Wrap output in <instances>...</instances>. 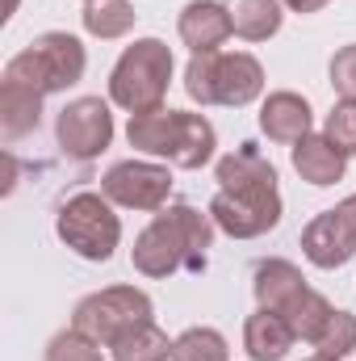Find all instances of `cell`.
Segmentation results:
<instances>
[{"label": "cell", "instance_id": "obj_11", "mask_svg": "<svg viewBox=\"0 0 356 361\" xmlns=\"http://www.w3.org/2000/svg\"><path fill=\"white\" fill-rule=\"evenodd\" d=\"M177 34L193 55H210V51H218L235 30H231V13H227L222 0H189L177 17Z\"/></svg>", "mask_w": 356, "mask_h": 361}, {"label": "cell", "instance_id": "obj_26", "mask_svg": "<svg viewBox=\"0 0 356 361\" xmlns=\"http://www.w3.org/2000/svg\"><path fill=\"white\" fill-rule=\"evenodd\" d=\"M101 349H105V345H96L92 336L80 332V328H63V332L51 336V345H46V361H105Z\"/></svg>", "mask_w": 356, "mask_h": 361}, {"label": "cell", "instance_id": "obj_24", "mask_svg": "<svg viewBox=\"0 0 356 361\" xmlns=\"http://www.w3.org/2000/svg\"><path fill=\"white\" fill-rule=\"evenodd\" d=\"M172 361H231V349L218 328H184L172 341Z\"/></svg>", "mask_w": 356, "mask_h": 361}, {"label": "cell", "instance_id": "obj_29", "mask_svg": "<svg viewBox=\"0 0 356 361\" xmlns=\"http://www.w3.org/2000/svg\"><path fill=\"white\" fill-rule=\"evenodd\" d=\"M331 89L340 92V101H356V42L331 55Z\"/></svg>", "mask_w": 356, "mask_h": 361}, {"label": "cell", "instance_id": "obj_23", "mask_svg": "<svg viewBox=\"0 0 356 361\" xmlns=\"http://www.w3.org/2000/svg\"><path fill=\"white\" fill-rule=\"evenodd\" d=\"M113 349V361H172V341L168 332L151 319V324H139L134 332H126Z\"/></svg>", "mask_w": 356, "mask_h": 361}, {"label": "cell", "instance_id": "obj_7", "mask_svg": "<svg viewBox=\"0 0 356 361\" xmlns=\"http://www.w3.org/2000/svg\"><path fill=\"white\" fill-rule=\"evenodd\" d=\"M101 193L122 206V210H147L160 214L172 197V173L155 160H117L105 177H101Z\"/></svg>", "mask_w": 356, "mask_h": 361}, {"label": "cell", "instance_id": "obj_30", "mask_svg": "<svg viewBox=\"0 0 356 361\" xmlns=\"http://www.w3.org/2000/svg\"><path fill=\"white\" fill-rule=\"evenodd\" d=\"M281 4H285L289 13H302V17H306V13H323L331 0H281Z\"/></svg>", "mask_w": 356, "mask_h": 361}, {"label": "cell", "instance_id": "obj_18", "mask_svg": "<svg viewBox=\"0 0 356 361\" xmlns=\"http://www.w3.org/2000/svg\"><path fill=\"white\" fill-rule=\"evenodd\" d=\"M227 4V13H231V30H235V38H243V42H268L276 30H281V21H285V4L281 0H222Z\"/></svg>", "mask_w": 356, "mask_h": 361}, {"label": "cell", "instance_id": "obj_20", "mask_svg": "<svg viewBox=\"0 0 356 361\" xmlns=\"http://www.w3.org/2000/svg\"><path fill=\"white\" fill-rule=\"evenodd\" d=\"M214 177H218V189H260V185H276V169L252 143H243V147H235L231 156L218 160Z\"/></svg>", "mask_w": 356, "mask_h": 361}, {"label": "cell", "instance_id": "obj_10", "mask_svg": "<svg viewBox=\"0 0 356 361\" xmlns=\"http://www.w3.org/2000/svg\"><path fill=\"white\" fill-rule=\"evenodd\" d=\"M265 92V68L256 55L248 51H218V68H214V105H231L243 109Z\"/></svg>", "mask_w": 356, "mask_h": 361}, {"label": "cell", "instance_id": "obj_27", "mask_svg": "<svg viewBox=\"0 0 356 361\" xmlns=\"http://www.w3.org/2000/svg\"><path fill=\"white\" fill-rule=\"evenodd\" d=\"M214 68H218V51L189 59V68H184V92H189V101L214 105Z\"/></svg>", "mask_w": 356, "mask_h": 361}, {"label": "cell", "instance_id": "obj_22", "mask_svg": "<svg viewBox=\"0 0 356 361\" xmlns=\"http://www.w3.org/2000/svg\"><path fill=\"white\" fill-rule=\"evenodd\" d=\"M80 21H84V30H89L92 38H101V42L126 38L134 30V4L130 0H92V4H84Z\"/></svg>", "mask_w": 356, "mask_h": 361}, {"label": "cell", "instance_id": "obj_21", "mask_svg": "<svg viewBox=\"0 0 356 361\" xmlns=\"http://www.w3.org/2000/svg\"><path fill=\"white\" fill-rule=\"evenodd\" d=\"M331 311H336V307H331L319 290H310V286H306L298 298H289V302L281 307L285 324H289V328H293V336H298V341H306V345L323 332V324L331 319Z\"/></svg>", "mask_w": 356, "mask_h": 361}, {"label": "cell", "instance_id": "obj_31", "mask_svg": "<svg viewBox=\"0 0 356 361\" xmlns=\"http://www.w3.org/2000/svg\"><path fill=\"white\" fill-rule=\"evenodd\" d=\"M336 210H340V219H344V223L352 227V235H356V193H352V197H344V202H340Z\"/></svg>", "mask_w": 356, "mask_h": 361}, {"label": "cell", "instance_id": "obj_13", "mask_svg": "<svg viewBox=\"0 0 356 361\" xmlns=\"http://www.w3.org/2000/svg\"><path fill=\"white\" fill-rule=\"evenodd\" d=\"M214 147H218V130L205 114H189L177 109V135H172V156L168 164L184 169V173H197L214 160Z\"/></svg>", "mask_w": 356, "mask_h": 361}, {"label": "cell", "instance_id": "obj_2", "mask_svg": "<svg viewBox=\"0 0 356 361\" xmlns=\"http://www.w3.org/2000/svg\"><path fill=\"white\" fill-rule=\"evenodd\" d=\"M172 47L160 42V38H134L113 72H109V101L126 114H147V109H160L168 85H172Z\"/></svg>", "mask_w": 356, "mask_h": 361}, {"label": "cell", "instance_id": "obj_14", "mask_svg": "<svg viewBox=\"0 0 356 361\" xmlns=\"http://www.w3.org/2000/svg\"><path fill=\"white\" fill-rule=\"evenodd\" d=\"M289 160H293V173H298V177L310 180V185H319V189L344 180V169H348V156H344L327 135H314V130L289 147Z\"/></svg>", "mask_w": 356, "mask_h": 361}, {"label": "cell", "instance_id": "obj_17", "mask_svg": "<svg viewBox=\"0 0 356 361\" xmlns=\"http://www.w3.org/2000/svg\"><path fill=\"white\" fill-rule=\"evenodd\" d=\"M42 122V92L25 89L17 80H4L0 85V130L4 139H25L30 130H38Z\"/></svg>", "mask_w": 356, "mask_h": 361}, {"label": "cell", "instance_id": "obj_12", "mask_svg": "<svg viewBox=\"0 0 356 361\" xmlns=\"http://www.w3.org/2000/svg\"><path fill=\"white\" fill-rule=\"evenodd\" d=\"M260 130H265L272 143H298L314 130V114H310V101L302 92H289V89H276L265 97L260 105Z\"/></svg>", "mask_w": 356, "mask_h": 361}, {"label": "cell", "instance_id": "obj_19", "mask_svg": "<svg viewBox=\"0 0 356 361\" xmlns=\"http://www.w3.org/2000/svg\"><path fill=\"white\" fill-rule=\"evenodd\" d=\"M172 135H177V109H147V114H130V126H126V139L134 152L143 156H160L168 160L172 156Z\"/></svg>", "mask_w": 356, "mask_h": 361}, {"label": "cell", "instance_id": "obj_25", "mask_svg": "<svg viewBox=\"0 0 356 361\" xmlns=\"http://www.w3.org/2000/svg\"><path fill=\"white\" fill-rule=\"evenodd\" d=\"M319 357L344 361L348 353H356V315L352 311H331V319L323 324V332L310 341Z\"/></svg>", "mask_w": 356, "mask_h": 361}, {"label": "cell", "instance_id": "obj_28", "mask_svg": "<svg viewBox=\"0 0 356 361\" xmlns=\"http://www.w3.org/2000/svg\"><path fill=\"white\" fill-rule=\"evenodd\" d=\"M323 135L344 152V156H356V101H336L327 122H323Z\"/></svg>", "mask_w": 356, "mask_h": 361}, {"label": "cell", "instance_id": "obj_32", "mask_svg": "<svg viewBox=\"0 0 356 361\" xmlns=\"http://www.w3.org/2000/svg\"><path fill=\"white\" fill-rule=\"evenodd\" d=\"M306 361H331V357H319V353H314V357H306Z\"/></svg>", "mask_w": 356, "mask_h": 361}, {"label": "cell", "instance_id": "obj_4", "mask_svg": "<svg viewBox=\"0 0 356 361\" xmlns=\"http://www.w3.org/2000/svg\"><path fill=\"white\" fill-rule=\"evenodd\" d=\"M55 235L84 261H113L117 244H122V219L113 214V202L105 193H72L59 214H55Z\"/></svg>", "mask_w": 356, "mask_h": 361}, {"label": "cell", "instance_id": "obj_8", "mask_svg": "<svg viewBox=\"0 0 356 361\" xmlns=\"http://www.w3.org/2000/svg\"><path fill=\"white\" fill-rule=\"evenodd\" d=\"M55 139H59L63 156H72V160H96L113 143L109 101H101V97H76V101H68L59 109V118H55Z\"/></svg>", "mask_w": 356, "mask_h": 361}, {"label": "cell", "instance_id": "obj_33", "mask_svg": "<svg viewBox=\"0 0 356 361\" xmlns=\"http://www.w3.org/2000/svg\"><path fill=\"white\" fill-rule=\"evenodd\" d=\"M84 4H92V0H84Z\"/></svg>", "mask_w": 356, "mask_h": 361}, {"label": "cell", "instance_id": "obj_3", "mask_svg": "<svg viewBox=\"0 0 356 361\" xmlns=\"http://www.w3.org/2000/svg\"><path fill=\"white\" fill-rule=\"evenodd\" d=\"M84 68H89L84 42L76 34L46 30V34H38L25 51H17L4 63V80H17L25 89L51 97V92H68L72 85H80L84 80Z\"/></svg>", "mask_w": 356, "mask_h": 361}, {"label": "cell", "instance_id": "obj_6", "mask_svg": "<svg viewBox=\"0 0 356 361\" xmlns=\"http://www.w3.org/2000/svg\"><path fill=\"white\" fill-rule=\"evenodd\" d=\"M281 189L260 185V189H218L210 202V219L222 235L231 240H256L268 235L281 223Z\"/></svg>", "mask_w": 356, "mask_h": 361}, {"label": "cell", "instance_id": "obj_1", "mask_svg": "<svg viewBox=\"0 0 356 361\" xmlns=\"http://www.w3.org/2000/svg\"><path fill=\"white\" fill-rule=\"evenodd\" d=\"M214 219L210 210L201 214L197 206H164L134 240L130 248V261L143 277H172L177 269L201 273L205 269V248L214 244Z\"/></svg>", "mask_w": 356, "mask_h": 361}, {"label": "cell", "instance_id": "obj_5", "mask_svg": "<svg viewBox=\"0 0 356 361\" xmlns=\"http://www.w3.org/2000/svg\"><path fill=\"white\" fill-rule=\"evenodd\" d=\"M155 302L147 290L139 286H105L89 298L76 302L72 311V328H80L84 336H92L96 345H117L126 332H134L139 324H151Z\"/></svg>", "mask_w": 356, "mask_h": 361}, {"label": "cell", "instance_id": "obj_9", "mask_svg": "<svg viewBox=\"0 0 356 361\" xmlns=\"http://www.w3.org/2000/svg\"><path fill=\"white\" fill-rule=\"evenodd\" d=\"M302 252L314 269H344L356 257L352 227L340 219V210H323L302 227Z\"/></svg>", "mask_w": 356, "mask_h": 361}, {"label": "cell", "instance_id": "obj_16", "mask_svg": "<svg viewBox=\"0 0 356 361\" xmlns=\"http://www.w3.org/2000/svg\"><path fill=\"white\" fill-rule=\"evenodd\" d=\"M306 290V277L302 269L293 265V261H281V257H268L256 265L252 273V294H256V302L265 307V311H281L289 298H298Z\"/></svg>", "mask_w": 356, "mask_h": 361}, {"label": "cell", "instance_id": "obj_15", "mask_svg": "<svg viewBox=\"0 0 356 361\" xmlns=\"http://www.w3.org/2000/svg\"><path fill=\"white\" fill-rule=\"evenodd\" d=\"M293 345H298V336H293V328L285 324L281 311H265L260 307L256 315H248V324H243V349H248L252 361H285Z\"/></svg>", "mask_w": 356, "mask_h": 361}]
</instances>
